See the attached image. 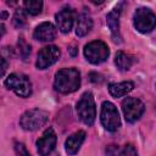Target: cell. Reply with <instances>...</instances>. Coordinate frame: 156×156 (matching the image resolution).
I'll return each instance as SVG.
<instances>
[{"mask_svg":"<svg viewBox=\"0 0 156 156\" xmlns=\"http://www.w3.org/2000/svg\"><path fill=\"white\" fill-rule=\"evenodd\" d=\"M18 48H20L21 56L23 57V60H26L28 57V55L30 54V45H28L23 38H20V40H18Z\"/></svg>","mask_w":156,"mask_h":156,"instance_id":"obj_20","label":"cell"},{"mask_svg":"<svg viewBox=\"0 0 156 156\" xmlns=\"http://www.w3.org/2000/svg\"><path fill=\"white\" fill-rule=\"evenodd\" d=\"M90 79L93 80V82H102V78H101V76L100 74H96V73H90Z\"/></svg>","mask_w":156,"mask_h":156,"instance_id":"obj_24","label":"cell"},{"mask_svg":"<svg viewBox=\"0 0 156 156\" xmlns=\"http://www.w3.org/2000/svg\"><path fill=\"white\" fill-rule=\"evenodd\" d=\"M16 151L20 156H30L23 144H16Z\"/></svg>","mask_w":156,"mask_h":156,"instance_id":"obj_23","label":"cell"},{"mask_svg":"<svg viewBox=\"0 0 156 156\" xmlns=\"http://www.w3.org/2000/svg\"><path fill=\"white\" fill-rule=\"evenodd\" d=\"M121 150L122 149L118 145L112 144V145H108L106 147L105 152H106V156H121Z\"/></svg>","mask_w":156,"mask_h":156,"instance_id":"obj_22","label":"cell"},{"mask_svg":"<svg viewBox=\"0 0 156 156\" xmlns=\"http://www.w3.org/2000/svg\"><path fill=\"white\" fill-rule=\"evenodd\" d=\"M133 23L138 32L140 33H150L156 27V15L147 7H139L134 12Z\"/></svg>","mask_w":156,"mask_h":156,"instance_id":"obj_4","label":"cell"},{"mask_svg":"<svg viewBox=\"0 0 156 156\" xmlns=\"http://www.w3.org/2000/svg\"><path fill=\"white\" fill-rule=\"evenodd\" d=\"M27 22V17H26V12L23 9H17L15 15H13V26L17 28H21L26 24Z\"/></svg>","mask_w":156,"mask_h":156,"instance_id":"obj_19","label":"cell"},{"mask_svg":"<svg viewBox=\"0 0 156 156\" xmlns=\"http://www.w3.org/2000/svg\"><path fill=\"white\" fill-rule=\"evenodd\" d=\"M48 118H49V115L44 110H40V108L28 110L21 116L20 126L24 130L33 132V130H37L40 127H43L48 122Z\"/></svg>","mask_w":156,"mask_h":156,"instance_id":"obj_3","label":"cell"},{"mask_svg":"<svg viewBox=\"0 0 156 156\" xmlns=\"http://www.w3.org/2000/svg\"><path fill=\"white\" fill-rule=\"evenodd\" d=\"M121 156H138L135 147L132 144H127L121 150Z\"/></svg>","mask_w":156,"mask_h":156,"instance_id":"obj_21","label":"cell"},{"mask_svg":"<svg viewBox=\"0 0 156 156\" xmlns=\"http://www.w3.org/2000/svg\"><path fill=\"white\" fill-rule=\"evenodd\" d=\"M56 28L50 22H43L34 29L33 37L39 41H51L56 38Z\"/></svg>","mask_w":156,"mask_h":156,"instance_id":"obj_13","label":"cell"},{"mask_svg":"<svg viewBox=\"0 0 156 156\" xmlns=\"http://www.w3.org/2000/svg\"><path fill=\"white\" fill-rule=\"evenodd\" d=\"M56 134L52 128H48L37 140V150L40 156H49L56 146Z\"/></svg>","mask_w":156,"mask_h":156,"instance_id":"obj_10","label":"cell"},{"mask_svg":"<svg viewBox=\"0 0 156 156\" xmlns=\"http://www.w3.org/2000/svg\"><path fill=\"white\" fill-rule=\"evenodd\" d=\"M23 6H24V10L26 12H28L29 15H39L41 12V9H43V2L40 0H26L23 2Z\"/></svg>","mask_w":156,"mask_h":156,"instance_id":"obj_18","label":"cell"},{"mask_svg":"<svg viewBox=\"0 0 156 156\" xmlns=\"http://www.w3.org/2000/svg\"><path fill=\"white\" fill-rule=\"evenodd\" d=\"M80 85V73L77 68H62L55 74L54 88L61 94L76 91Z\"/></svg>","mask_w":156,"mask_h":156,"instance_id":"obj_1","label":"cell"},{"mask_svg":"<svg viewBox=\"0 0 156 156\" xmlns=\"http://www.w3.org/2000/svg\"><path fill=\"white\" fill-rule=\"evenodd\" d=\"M144 110H145L144 104L141 102V100L136 98H126L122 101V111L124 113L126 121L129 123L138 121L144 113Z\"/></svg>","mask_w":156,"mask_h":156,"instance_id":"obj_8","label":"cell"},{"mask_svg":"<svg viewBox=\"0 0 156 156\" xmlns=\"http://www.w3.org/2000/svg\"><path fill=\"white\" fill-rule=\"evenodd\" d=\"M74 17H76V12L71 7H63L61 11H58L56 13L55 18H56V23H57L60 32L69 33V30L72 29V26L74 23Z\"/></svg>","mask_w":156,"mask_h":156,"instance_id":"obj_11","label":"cell"},{"mask_svg":"<svg viewBox=\"0 0 156 156\" xmlns=\"http://www.w3.org/2000/svg\"><path fill=\"white\" fill-rule=\"evenodd\" d=\"M100 119H101V123H102L104 128L108 132H116L121 126L118 111H117L116 106L110 101H104L102 102Z\"/></svg>","mask_w":156,"mask_h":156,"instance_id":"obj_7","label":"cell"},{"mask_svg":"<svg viewBox=\"0 0 156 156\" xmlns=\"http://www.w3.org/2000/svg\"><path fill=\"white\" fill-rule=\"evenodd\" d=\"M1 62H2V68H1V74L4 76V74H5V71H6V68H7V62H6V60H5V57H1Z\"/></svg>","mask_w":156,"mask_h":156,"instance_id":"obj_25","label":"cell"},{"mask_svg":"<svg viewBox=\"0 0 156 156\" xmlns=\"http://www.w3.org/2000/svg\"><path fill=\"white\" fill-rule=\"evenodd\" d=\"M93 28V18L89 15V12L83 11L77 20V26H76V34L78 37H84L87 35Z\"/></svg>","mask_w":156,"mask_h":156,"instance_id":"obj_15","label":"cell"},{"mask_svg":"<svg viewBox=\"0 0 156 156\" xmlns=\"http://www.w3.org/2000/svg\"><path fill=\"white\" fill-rule=\"evenodd\" d=\"M121 6L122 4H119L118 6H116L113 10H111L107 16H106V22L107 26L111 30V35L115 43H121L122 41V37H121V32H119V13H121Z\"/></svg>","mask_w":156,"mask_h":156,"instance_id":"obj_12","label":"cell"},{"mask_svg":"<svg viewBox=\"0 0 156 156\" xmlns=\"http://www.w3.org/2000/svg\"><path fill=\"white\" fill-rule=\"evenodd\" d=\"M61 51L55 45H49L43 48L38 52V57L35 61V66L38 69H46L48 67L52 66L60 58Z\"/></svg>","mask_w":156,"mask_h":156,"instance_id":"obj_9","label":"cell"},{"mask_svg":"<svg viewBox=\"0 0 156 156\" xmlns=\"http://www.w3.org/2000/svg\"><path fill=\"white\" fill-rule=\"evenodd\" d=\"M84 140H85V132L84 130H78V132L71 134L66 139V141H65V150H66V152L68 155L77 154Z\"/></svg>","mask_w":156,"mask_h":156,"instance_id":"obj_14","label":"cell"},{"mask_svg":"<svg viewBox=\"0 0 156 156\" xmlns=\"http://www.w3.org/2000/svg\"><path fill=\"white\" fill-rule=\"evenodd\" d=\"M77 113L79 119L87 124V126H91L95 121L96 117V106H95V101L93 98V94L90 91H85L80 99L77 102Z\"/></svg>","mask_w":156,"mask_h":156,"instance_id":"obj_2","label":"cell"},{"mask_svg":"<svg viewBox=\"0 0 156 156\" xmlns=\"http://www.w3.org/2000/svg\"><path fill=\"white\" fill-rule=\"evenodd\" d=\"M5 87L7 89L13 90L18 96L28 98L32 94V83L29 78L22 73H12L10 74L5 82Z\"/></svg>","mask_w":156,"mask_h":156,"instance_id":"obj_6","label":"cell"},{"mask_svg":"<svg viewBox=\"0 0 156 156\" xmlns=\"http://www.w3.org/2000/svg\"><path fill=\"white\" fill-rule=\"evenodd\" d=\"M134 88L133 82H121V83H111L108 85V91L113 98H121L132 91Z\"/></svg>","mask_w":156,"mask_h":156,"instance_id":"obj_16","label":"cell"},{"mask_svg":"<svg viewBox=\"0 0 156 156\" xmlns=\"http://www.w3.org/2000/svg\"><path fill=\"white\" fill-rule=\"evenodd\" d=\"M110 55L108 46L101 40H94L84 46V56L93 65H100L107 60Z\"/></svg>","mask_w":156,"mask_h":156,"instance_id":"obj_5","label":"cell"},{"mask_svg":"<svg viewBox=\"0 0 156 156\" xmlns=\"http://www.w3.org/2000/svg\"><path fill=\"white\" fill-rule=\"evenodd\" d=\"M115 65L119 71H128L133 65V58L123 51H118L115 56Z\"/></svg>","mask_w":156,"mask_h":156,"instance_id":"obj_17","label":"cell"}]
</instances>
